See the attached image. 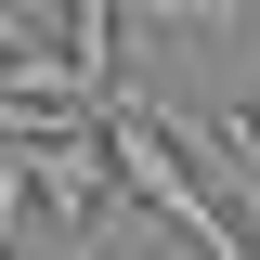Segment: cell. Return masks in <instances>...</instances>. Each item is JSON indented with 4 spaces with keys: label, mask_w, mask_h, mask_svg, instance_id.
<instances>
[{
    "label": "cell",
    "mask_w": 260,
    "mask_h": 260,
    "mask_svg": "<svg viewBox=\"0 0 260 260\" xmlns=\"http://www.w3.org/2000/svg\"><path fill=\"white\" fill-rule=\"evenodd\" d=\"M0 260H13V247H0Z\"/></svg>",
    "instance_id": "7a4b0ae2"
},
{
    "label": "cell",
    "mask_w": 260,
    "mask_h": 260,
    "mask_svg": "<svg viewBox=\"0 0 260 260\" xmlns=\"http://www.w3.org/2000/svg\"><path fill=\"white\" fill-rule=\"evenodd\" d=\"M169 130H182V143H208V156H234V169H260V91H247V117H169Z\"/></svg>",
    "instance_id": "6da1fadb"
}]
</instances>
